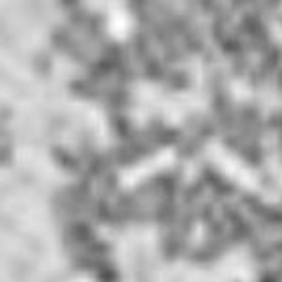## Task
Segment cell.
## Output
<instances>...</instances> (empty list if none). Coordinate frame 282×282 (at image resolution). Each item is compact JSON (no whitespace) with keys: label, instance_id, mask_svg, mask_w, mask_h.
<instances>
[{"label":"cell","instance_id":"obj_1","mask_svg":"<svg viewBox=\"0 0 282 282\" xmlns=\"http://www.w3.org/2000/svg\"><path fill=\"white\" fill-rule=\"evenodd\" d=\"M125 25L126 23H125V19H122V13H120V11H113V13H111V19H109V28H111V32H113L115 36H122L126 30Z\"/></svg>","mask_w":282,"mask_h":282}]
</instances>
